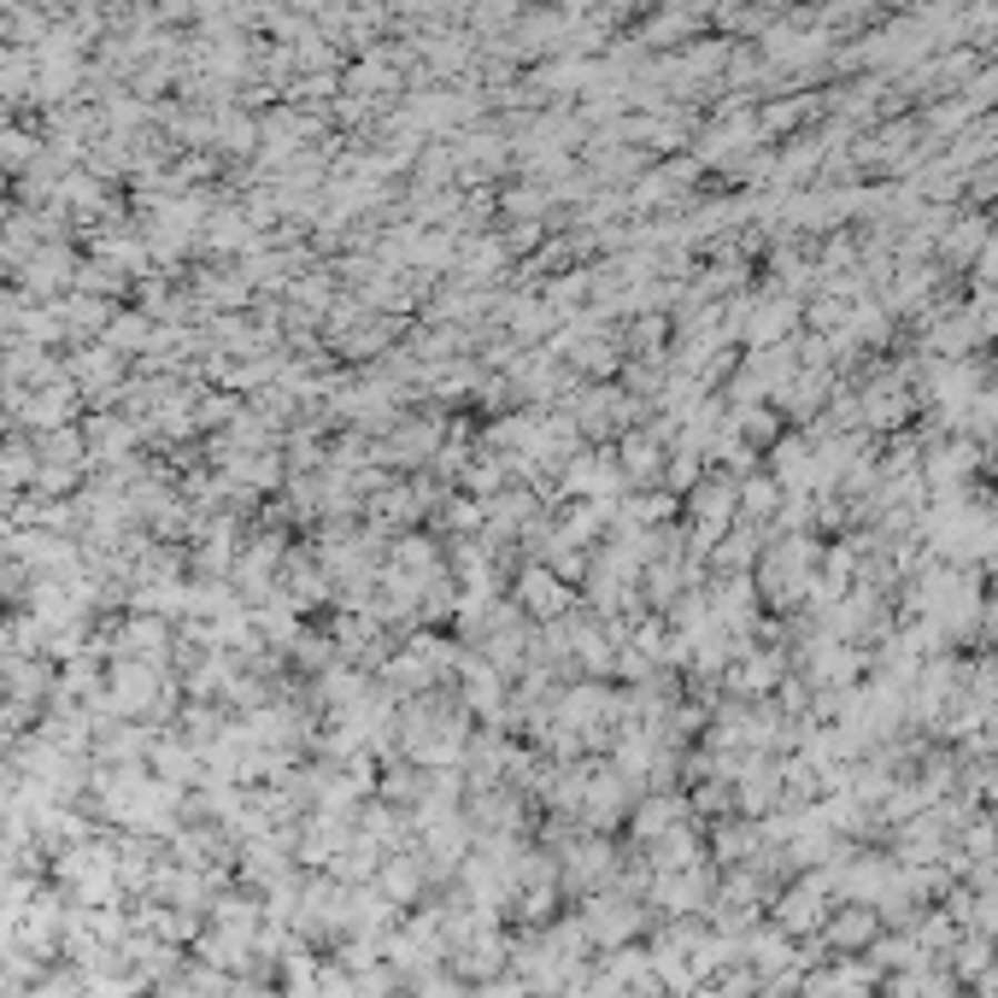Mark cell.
Masks as SVG:
<instances>
[{"instance_id":"277c9868","label":"cell","mask_w":998,"mask_h":998,"mask_svg":"<svg viewBox=\"0 0 998 998\" xmlns=\"http://www.w3.org/2000/svg\"><path fill=\"white\" fill-rule=\"evenodd\" d=\"M658 447L652 441H629V452H622V476H658Z\"/></svg>"},{"instance_id":"3957f363","label":"cell","mask_w":998,"mask_h":998,"mask_svg":"<svg viewBox=\"0 0 998 998\" xmlns=\"http://www.w3.org/2000/svg\"><path fill=\"white\" fill-rule=\"evenodd\" d=\"M523 606L529 611H565V588H558V576H540V570H529L523 576Z\"/></svg>"},{"instance_id":"5b68a950","label":"cell","mask_w":998,"mask_h":998,"mask_svg":"<svg viewBox=\"0 0 998 998\" xmlns=\"http://www.w3.org/2000/svg\"><path fill=\"white\" fill-rule=\"evenodd\" d=\"M992 470H998V459H992Z\"/></svg>"},{"instance_id":"6da1fadb","label":"cell","mask_w":998,"mask_h":998,"mask_svg":"<svg viewBox=\"0 0 998 998\" xmlns=\"http://www.w3.org/2000/svg\"><path fill=\"white\" fill-rule=\"evenodd\" d=\"M781 499H787V493H781L776 476H769V470H752V476L740 482V517H746V523H758V517H776Z\"/></svg>"},{"instance_id":"7a4b0ae2","label":"cell","mask_w":998,"mask_h":998,"mask_svg":"<svg viewBox=\"0 0 998 998\" xmlns=\"http://www.w3.org/2000/svg\"><path fill=\"white\" fill-rule=\"evenodd\" d=\"M758 540H764V535H758L752 523L729 529V535L717 540V565H722V570H746V565H752V558H758Z\"/></svg>"}]
</instances>
